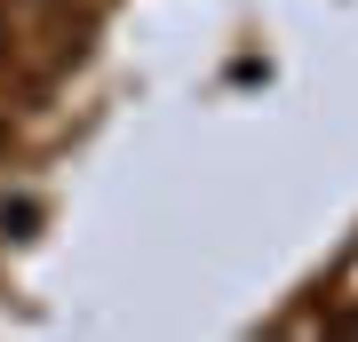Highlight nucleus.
<instances>
[{"label":"nucleus","mask_w":358,"mask_h":342,"mask_svg":"<svg viewBox=\"0 0 358 342\" xmlns=\"http://www.w3.org/2000/svg\"><path fill=\"white\" fill-rule=\"evenodd\" d=\"M350 334H358V311H350Z\"/></svg>","instance_id":"obj_1"}]
</instances>
